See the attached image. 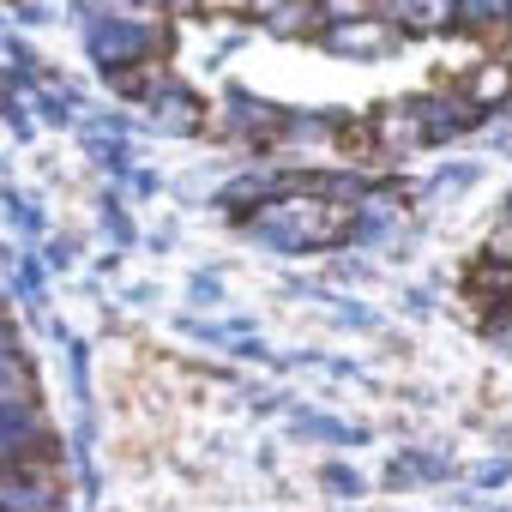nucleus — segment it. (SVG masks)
<instances>
[{"label":"nucleus","mask_w":512,"mask_h":512,"mask_svg":"<svg viewBox=\"0 0 512 512\" xmlns=\"http://www.w3.org/2000/svg\"><path fill=\"white\" fill-rule=\"evenodd\" d=\"M332 49H344V55L386 49V31H380V25H332Z\"/></svg>","instance_id":"obj_1"}]
</instances>
